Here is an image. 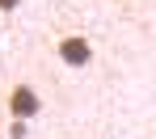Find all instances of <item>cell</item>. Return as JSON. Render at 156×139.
I'll use <instances>...</instances> for the list:
<instances>
[{"instance_id":"3","label":"cell","mask_w":156,"mask_h":139,"mask_svg":"<svg viewBox=\"0 0 156 139\" xmlns=\"http://www.w3.org/2000/svg\"><path fill=\"white\" fill-rule=\"evenodd\" d=\"M9 135H13V139H26V122H17V118H13V127H9Z\"/></svg>"},{"instance_id":"4","label":"cell","mask_w":156,"mask_h":139,"mask_svg":"<svg viewBox=\"0 0 156 139\" xmlns=\"http://www.w3.org/2000/svg\"><path fill=\"white\" fill-rule=\"evenodd\" d=\"M17 4H21V0H0V13H13Z\"/></svg>"},{"instance_id":"2","label":"cell","mask_w":156,"mask_h":139,"mask_svg":"<svg viewBox=\"0 0 156 139\" xmlns=\"http://www.w3.org/2000/svg\"><path fill=\"white\" fill-rule=\"evenodd\" d=\"M55 55L63 59L68 68H84V63H93V42H89V34H59V42H55Z\"/></svg>"},{"instance_id":"5","label":"cell","mask_w":156,"mask_h":139,"mask_svg":"<svg viewBox=\"0 0 156 139\" xmlns=\"http://www.w3.org/2000/svg\"><path fill=\"white\" fill-rule=\"evenodd\" d=\"M0 139H4V135H0Z\"/></svg>"},{"instance_id":"1","label":"cell","mask_w":156,"mask_h":139,"mask_svg":"<svg viewBox=\"0 0 156 139\" xmlns=\"http://www.w3.org/2000/svg\"><path fill=\"white\" fill-rule=\"evenodd\" d=\"M4 110H9V118H17V122H30V118L42 114V97H38V89L30 80H13L9 93H4Z\"/></svg>"}]
</instances>
